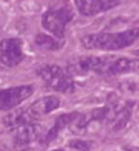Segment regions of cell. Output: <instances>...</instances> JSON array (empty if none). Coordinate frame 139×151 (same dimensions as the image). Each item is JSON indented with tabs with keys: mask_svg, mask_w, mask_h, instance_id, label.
<instances>
[{
	"mask_svg": "<svg viewBox=\"0 0 139 151\" xmlns=\"http://www.w3.org/2000/svg\"><path fill=\"white\" fill-rule=\"evenodd\" d=\"M138 28L118 33H98L87 35L81 39V44L89 50L117 51L133 45L138 39Z\"/></svg>",
	"mask_w": 139,
	"mask_h": 151,
	"instance_id": "obj_1",
	"label": "cell"
},
{
	"mask_svg": "<svg viewBox=\"0 0 139 151\" xmlns=\"http://www.w3.org/2000/svg\"><path fill=\"white\" fill-rule=\"evenodd\" d=\"M36 73L45 84L61 93H71L74 90V82L69 71L54 64L42 65L37 69Z\"/></svg>",
	"mask_w": 139,
	"mask_h": 151,
	"instance_id": "obj_2",
	"label": "cell"
},
{
	"mask_svg": "<svg viewBox=\"0 0 139 151\" xmlns=\"http://www.w3.org/2000/svg\"><path fill=\"white\" fill-rule=\"evenodd\" d=\"M74 17L73 9L60 7L50 9L42 14L41 23L43 28L54 37L63 39L65 37L66 27Z\"/></svg>",
	"mask_w": 139,
	"mask_h": 151,
	"instance_id": "obj_3",
	"label": "cell"
},
{
	"mask_svg": "<svg viewBox=\"0 0 139 151\" xmlns=\"http://www.w3.org/2000/svg\"><path fill=\"white\" fill-rule=\"evenodd\" d=\"M23 58V42L20 38L10 37L0 41V62L2 64L7 67H14Z\"/></svg>",
	"mask_w": 139,
	"mask_h": 151,
	"instance_id": "obj_4",
	"label": "cell"
},
{
	"mask_svg": "<svg viewBox=\"0 0 139 151\" xmlns=\"http://www.w3.org/2000/svg\"><path fill=\"white\" fill-rule=\"evenodd\" d=\"M34 94L31 85H20L0 90V111H7L19 105Z\"/></svg>",
	"mask_w": 139,
	"mask_h": 151,
	"instance_id": "obj_5",
	"label": "cell"
},
{
	"mask_svg": "<svg viewBox=\"0 0 139 151\" xmlns=\"http://www.w3.org/2000/svg\"><path fill=\"white\" fill-rule=\"evenodd\" d=\"M108 58L109 57H107V55H103V57H98V55L80 57L71 63L69 71L76 74H88L90 72H93L97 75H101Z\"/></svg>",
	"mask_w": 139,
	"mask_h": 151,
	"instance_id": "obj_6",
	"label": "cell"
},
{
	"mask_svg": "<svg viewBox=\"0 0 139 151\" xmlns=\"http://www.w3.org/2000/svg\"><path fill=\"white\" fill-rule=\"evenodd\" d=\"M11 137L16 147H26L41 136V129L34 122L13 127Z\"/></svg>",
	"mask_w": 139,
	"mask_h": 151,
	"instance_id": "obj_7",
	"label": "cell"
},
{
	"mask_svg": "<svg viewBox=\"0 0 139 151\" xmlns=\"http://www.w3.org/2000/svg\"><path fill=\"white\" fill-rule=\"evenodd\" d=\"M138 69V60L129 58H116L110 55L103 68L101 76H118L135 72Z\"/></svg>",
	"mask_w": 139,
	"mask_h": 151,
	"instance_id": "obj_8",
	"label": "cell"
},
{
	"mask_svg": "<svg viewBox=\"0 0 139 151\" xmlns=\"http://www.w3.org/2000/svg\"><path fill=\"white\" fill-rule=\"evenodd\" d=\"M78 12L86 17H92L113 9L120 0H74Z\"/></svg>",
	"mask_w": 139,
	"mask_h": 151,
	"instance_id": "obj_9",
	"label": "cell"
},
{
	"mask_svg": "<svg viewBox=\"0 0 139 151\" xmlns=\"http://www.w3.org/2000/svg\"><path fill=\"white\" fill-rule=\"evenodd\" d=\"M59 105H60V101L58 98L53 96L43 97L36 101H34L30 106L29 111L36 119L40 116H43V115H47L53 112L58 108Z\"/></svg>",
	"mask_w": 139,
	"mask_h": 151,
	"instance_id": "obj_10",
	"label": "cell"
},
{
	"mask_svg": "<svg viewBox=\"0 0 139 151\" xmlns=\"http://www.w3.org/2000/svg\"><path fill=\"white\" fill-rule=\"evenodd\" d=\"M77 115L78 113L73 112V113H67V114L59 116L56 119V121H55L53 127H51V128L48 131V133L43 137V142L48 145L53 142V140H55L59 135V133H60L65 127L71 125V122L74 121V119L77 117Z\"/></svg>",
	"mask_w": 139,
	"mask_h": 151,
	"instance_id": "obj_11",
	"label": "cell"
},
{
	"mask_svg": "<svg viewBox=\"0 0 139 151\" xmlns=\"http://www.w3.org/2000/svg\"><path fill=\"white\" fill-rule=\"evenodd\" d=\"M35 120V118L31 115V113L29 111V109L26 110H17L14 113H11L10 115L4 119V124L6 126L13 128V127L26 124L33 122V121Z\"/></svg>",
	"mask_w": 139,
	"mask_h": 151,
	"instance_id": "obj_12",
	"label": "cell"
},
{
	"mask_svg": "<svg viewBox=\"0 0 139 151\" xmlns=\"http://www.w3.org/2000/svg\"><path fill=\"white\" fill-rule=\"evenodd\" d=\"M34 41L39 48L47 51H58L64 46V42L61 39L51 37L46 34H38L35 37Z\"/></svg>",
	"mask_w": 139,
	"mask_h": 151,
	"instance_id": "obj_13",
	"label": "cell"
},
{
	"mask_svg": "<svg viewBox=\"0 0 139 151\" xmlns=\"http://www.w3.org/2000/svg\"><path fill=\"white\" fill-rule=\"evenodd\" d=\"M69 146L77 151H90L92 145L90 142L82 140H71L69 142Z\"/></svg>",
	"mask_w": 139,
	"mask_h": 151,
	"instance_id": "obj_14",
	"label": "cell"
},
{
	"mask_svg": "<svg viewBox=\"0 0 139 151\" xmlns=\"http://www.w3.org/2000/svg\"><path fill=\"white\" fill-rule=\"evenodd\" d=\"M53 151H64V150H62V149H55V150H53Z\"/></svg>",
	"mask_w": 139,
	"mask_h": 151,
	"instance_id": "obj_15",
	"label": "cell"
}]
</instances>
